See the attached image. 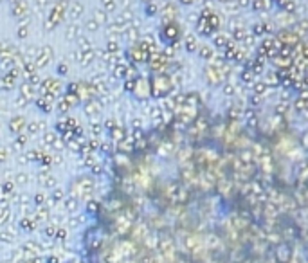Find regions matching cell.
<instances>
[{"instance_id": "cell-1", "label": "cell", "mask_w": 308, "mask_h": 263, "mask_svg": "<svg viewBox=\"0 0 308 263\" xmlns=\"http://www.w3.org/2000/svg\"><path fill=\"white\" fill-rule=\"evenodd\" d=\"M65 207L69 209V211H74V209L78 207V200H76V198H69V200L65 202Z\"/></svg>"}, {"instance_id": "cell-2", "label": "cell", "mask_w": 308, "mask_h": 263, "mask_svg": "<svg viewBox=\"0 0 308 263\" xmlns=\"http://www.w3.org/2000/svg\"><path fill=\"white\" fill-rule=\"evenodd\" d=\"M20 225H22L24 229H29V231H31V229H34V222L25 218V220H22V222H20Z\"/></svg>"}, {"instance_id": "cell-3", "label": "cell", "mask_w": 308, "mask_h": 263, "mask_svg": "<svg viewBox=\"0 0 308 263\" xmlns=\"http://www.w3.org/2000/svg\"><path fill=\"white\" fill-rule=\"evenodd\" d=\"M56 238L65 240L67 238V231H65V229H56Z\"/></svg>"}, {"instance_id": "cell-4", "label": "cell", "mask_w": 308, "mask_h": 263, "mask_svg": "<svg viewBox=\"0 0 308 263\" xmlns=\"http://www.w3.org/2000/svg\"><path fill=\"white\" fill-rule=\"evenodd\" d=\"M43 200H45V197H43L42 193H40V195H36V197H34V202H36L38 206H42V204H43Z\"/></svg>"}, {"instance_id": "cell-5", "label": "cell", "mask_w": 308, "mask_h": 263, "mask_svg": "<svg viewBox=\"0 0 308 263\" xmlns=\"http://www.w3.org/2000/svg\"><path fill=\"white\" fill-rule=\"evenodd\" d=\"M2 189H4V193H11V189H13V184H11V182H5Z\"/></svg>"}, {"instance_id": "cell-6", "label": "cell", "mask_w": 308, "mask_h": 263, "mask_svg": "<svg viewBox=\"0 0 308 263\" xmlns=\"http://www.w3.org/2000/svg\"><path fill=\"white\" fill-rule=\"evenodd\" d=\"M88 211H90V213H96V211H97V202H90V204H88Z\"/></svg>"}, {"instance_id": "cell-7", "label": "cell", "mask_w": 308, "mask_h": 263, "mask_svg": "<svg viewBox=\"0 0 308 263\" xmlns=\"http://www.w3.org/2000/svg\"><path fill=\"white\" fill-rule=\"evenodd\" d=\"M45 233H47V236H56V229L54 227H47Z\"/></svg>"}, {"instance_id": "cell-8", "label": "cell", "mask_w": 308, "mask_h": 263, "mask_svg": "<svg viewBox=\"0 0 308 263\" xmlns=\"http://www.w3.org/2000/svg\"><path fill=\"white\" fill-rule=\"evenodd\" d=\"M47 263H59V261H58L56 256H49V258H47Z\"/></svg>"}, {"instance_id": "cell-9", "label": "cell", "mask_w": 308, "mask_h": 263, "mask_svg": "<svg viewBox=\"0 0 308 263\" xmlns=\"http://www.w3.org/2000/svg\"><path fill=\"white\" fill-rule=\"evenodd\" d=\"M61 197H63V193L59 191V189H56V191H54V198H56V200H59Z\"/></svg>"}, {"instance_id": "cell-10", "label": "cell", "mask_w": 308, "mask_h": 263, "mask_svg": "<svg viewBox=\"0 0 308 263\" xmlns=\"http://www.w3.org/2000/svg\"><path fill=\"white\" fill-rule=\"evenodd\" d=\"M20 263H24V261H20Z\"/></svg>"}]
</instances>
